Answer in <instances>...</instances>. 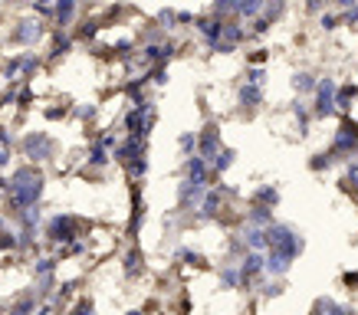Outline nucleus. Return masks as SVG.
Returning <instances> with one entry per match:
<instances>
[{"label": "nucleus", "mask_w": 358, "mask_h": 315, "mask_svg": "<svg viewBox=\"0 0 358 315\" xmlns=\"http://www.w3.org/2000/svg\"><path fill=\"white\" fill-rule=\"evenodd\" d=\"M53 148H56V142L46 135V131H30V135L23 138V152L30 154V158H40V161H43V158H50V154H53Z\"/></svg>", "instance_id": "obj_2"}, {"label": "nucleus", "mask_w": 358, "mask_h": 315, "mask_svg": "<svg viewBox=\"0 0 358 315\" xmlns=\"http://www.w3.org/2000/svg\"><path fill=\"white\" fill-rule=\"evenodd\" d=\"M43 36V23L40 20H20L17 27L10 30V43L17 46H36Z\"/></svg>", "instance_id": "obj_1"}, {"label": "nucleus", "mask_w": 358, "mask_h": 315, "mask_svg": "<svg viewBox=\"0 0 358 315\" xmlns=\"http://www.w3.org/2000/svg\"><path fill=\"white\" fill-rule=\"evenodd\" d=\"M43 115L50 122H59V119H66V115H69V109H66V105H53V109H46Z\"/></svg>", "instance_id": "obj_3"}]
</instances>
